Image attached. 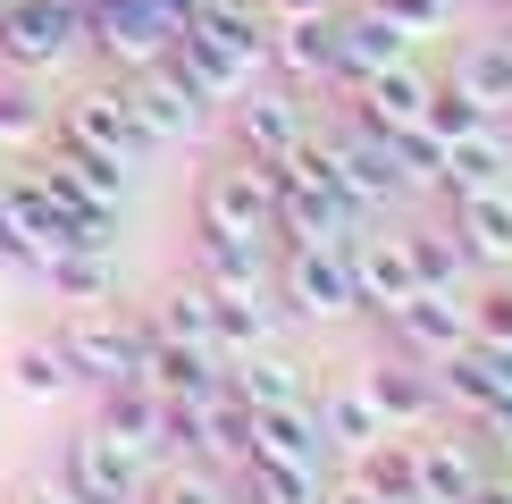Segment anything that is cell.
I'll return each instance as SVG.
<instances>
[{
	"label": "cell",
	"mask_w": 512,
	"mask_h": 504,
	"mask_svg": "<svg viewBox=\"0 0 512 504\" xmlns=\"http://www.w3.org/2000/svg\"><path fill=\"white\" fill-rule=\"evenodd\" d=\"M194 219H202V236L277 244V168L252 160V152H227L219 168H202V185H194Z\"/></svg>",
	"instance_id": "1"
},
{
	"label": "cell",
	"mask_w": 512,
	"mask_h": 504,
	"mask_svg": "<svg viewBox=\"0 0 512 504\" xmlns=\"http://www.w3.org/2000/svg\"><path fill=\"white\" fill-rule=\"evenodd\" d=\"M269 286H277V311H286V320H311V328H336V320L361 311L345 244H277Z\"/></svg>",
	"instance_id": "2"
},
{
	"label": "cell",
	"mask_w": 512,
	"mask_h": 504,
	"mask_svg": "<svg viewBox=\"0 0 512 504\" xmlns=\"http://www.w3.org/2000/svg\"><path fill=\"white\" fill-rule=\"evenodd\" d=\"M152 471L160 462H143L135 446H118V437H101L93 420L59 446V488H68L76 504H143V488H152Z\"/></svg>",
	"instance_id": "3"
},
{
	"label": "cell",
	"mask_w": 512,
	"mask_h": 504,
	"mask_svg": "<svg viewBox=\"0 0 512 504\" xmlns=\"http://www.w3.org/2000/svg\"><path fill=\"white\" fill-rule=\"evenodd\" d=\"M51 345L68 353L76 387H110V378H143V320H118L110 303H84V311H68Z\"/></svg>",
	"instance_id": "4"
},
{
	"label": "cell",
	"mask_w": 512,
	"mask_h": 504,
	"mask_svg": "<svg viewBox=\"0 0 512 504\" xmlns=\"http://www.w3.org/2000/svg\"><path fill=\"white\" fill-rule=\"evenodd\" d=\"M84 42V0H0V68L42 76Z\"/></svg>",
	"instance_id": "5"
},
{
	"label": "cell",
	"mask_w": 512,
	"mask_h": 504,
	"mask_svg": "<svg viewBox=\"0 0 512 504\" xmlns=\"http://www.w3.org/2000/svg\"><path fill=\"white\" fill-rule=\"evenodd\" d=\"M177 26H185V17H168L160 0H93V9H84V42H93L118 76L160 68L168 42H177Z\"/></svg>",
	"instance_id": "6"
},
{
	"label": "cell",
	"mask_w": 512,
	"mask_h": 504,
	"mask_svg": "<svg viewBox=\"0 0 512 504\" xmlns=\"http://www.w3.org/2000/svg\"><path fill=\"white\" fill-rule=\"evenodd\" d=\"M59 135L84 143V152H101V160H118V168H143L160 152L135 126V110H126V84H84V93H68L59 101Z\"/></svg>",
	"instance_id": "7"
},
{
	"label": "cell",
	"mask_w": 512,
	"mask_h": 504,
	"mask_svg": "<svg viewBox=\"0 0 512 504\" xmlns=\"http://www.w3.org/2000/svg\"><path fill=\"white\" fill-rule=\"evenodd\" d=\"M227 126H236V152H252V160H269V168H277L294 143L311 135V110H303V93H294L286 76H277V84L252 76L244 93L227 101Z\"/></svg>",
	"instance_id": "8"
},
{
	"label": "cell",
	"mask_w": 512,
	"mask_h": 504,
	"mask_svg": "<svg viewBox=\"0 0 512 504\" xmlns=\"http://www.w3.org/2000/svg\"><path fill=\"white\" fill-rule=\"evenodd\" d=\"M361 227H370L361 202H345L319 177H286L277 168V244H353Z\"/></svg>",
	"instance_id": "9"
},
{
	"label": "cell",
	"mask_w": 512,
	"mask_h": 504,
	"mask_svg": "<svg viewBox=\"0 0 512 504\" xmlns=\"http://www.w3.org/2000/svg\"><path fill=\"white\" fill-rule=\"evenodd\" d=\"M93 429L135 446L143 462H168V395L152 378H110V387H93Z\"/></svg>",
	"instance_id": "10"
},
{
	"label": "cell",
	"mask_w": 512,
	"mask_h": 504,
	"mask_svg": "<svg viewBox=\"0 0 512 504\" xmlns=\"http://www.w3.org/2000/svg\"><path fill=\"white\" fill-rule=\"evenodd\" d=\"M345 261H353V294H361V311H370V320H387V311H403V303L420 294L412 244L387 236V227H361V236L345 244Z\"/></svg>",
	"instance_id": "11"
},
{
	"label": "cell",
	"mask_w": 512,
	"mask_h": 504,
	"mask_svg": "<svg viewBox=\"0 0 512 504\" xmlns=\"http://www.w3.org/2000/svg\"><path fill=\"white\" fill-rule=\"evenodd\" d=\"M126 84V110H135V126L152 143H185V135H202V118H210V101L194 93V84H185L177 68H135V76H118Z\"/></svg>",
	"instance_id": "12"
},
{
	"label": "cell",
	"mask_w": 512,
	"mask_h": 504,
	"mask_svg": "<svg viewBox=\"0 0 512 504\" xmlns=\"http://www.w3.org/2000/svg\"><path fill=\"white\" fill-rule=\"evenodd\" d=\"M387 328H395V345L412 362H437V353L471 345V294L462 286H420L403 311H387Z\"/></svg>",
	"instance_id": "13"
},
{
	"label": "cell",
	"mask_w": 512,
	"mask_h": 504,
	"mask_svg": "<svg viewBox=\"0 0 512 504\" xmlns=\"http://www.w3.org/2000/svg\"><path fill=\"white\" fill-rule=\"evenodd\" d=\"M487 479V454H479V437H462V429H412V488L429 496V504H462Z\"/></svg>",
	"instance_id": "14"
},
{
	"label": "cell",
	"mask_w": 512,
	"mask_h": 504,
	"mask_svg": "<svg viewBox=\"0 0 512 504\" xmlns=\"http://www.w3.org/2000/svg\"><path fill=\"white\" fill-rule=\"evenodd\" d=\"M395 59H412V34L395 26L378 0H361V9H336V84H361L378 68H395Z\"/></svg>",
	"instance_id": "15"
},
{
	"label": "cell",
	"mask_w": 512,
	"mask_h": 504,
	"mask_svg": "<svg viewBox=\"0 0 512 504\" xmlns=\"http://www.w3.org/2000/svg\"><path fill=\"white\" fill-rule=\"evenodd\" d=\"M429 93H437V76L412 68V59H395V68H378V76L353 84V118L378 126V135H403V126L429 118Z\"/></svg>",
	"instance_id": "16"
},
{
	"label": "cell",
	"mask_w": 512,
	"mask_h": 504,
	"mask_svg": "<svg viewBox=\"0 0 512 504\" xmlns=\"http://www.w3.org/2000/svg\"><path fill=\"white\" fill-rule=\"evenodd\" d=\"M269 68L311 93V84H336V17H277L269 26Z\"/></svg>",
	"instance_id": "17"
},
{
	"label": "cell",
	"mask_w": 512,
	"mask_h": 504,
	"mask_svg": "<svg viewBox=\"0 0 512 504\" xmlns=\"http://www.w3.org/2000/svg\"><path fill=\"white\" fill-rule=\"evenodd\" d=\"M370 378V395H378V412H387V429H429V420L445 412V395H437V370L429 362H412V353H395V362H378V370H361Z\"/></svg>",
	"instance_id": "18"
},
{
	"label": "cell",
	"mask_w": 512,
	"mask_h": 504,
	"mask_svg": "<svg viewBox=\"0 0 512 504\" xmlns=\"http://www.w3.org/2000/svg\"><path fill=\"white\" fill-rule=\"evenodd\" d=\"M252 454H261V462H328L336 446H328V429H319L311 395H294V404H261V412H252Z\"/></svg>",
	"instance_id": "19"
},
{
	"label": "cell",
	"mask_w": 512,
	"mask_h": 504,
	"mask_svg": "<svg viewBox=\"0 0 512 504\" xmlns=\"http://www.w3.org/2000/svg\"><path fill=\"white\" fill-rule=\"evenodd\" d=\"M479 185H512V135H504V118L471 126V135H462V143H445L437 194L454 202V194H479Z\"/></svg>",
	"instance_id": "20"
},
{
	"label": "cell",
	"mask_w": 512,
	"mask_h": 504,
	"mask_svg": "<svg viewBox=\"0 0 512 504\" xmlns=\"http://www.w3.org/2000/svg\"><path fill=\"white\" fill-rule=\"evenodd\" d=\"M454 236L471 252V269H512V185L454 194Z\"/></svg>",
	"instance_id": "21"
},
{
	"label": "cell",
	"mask_w": 512,
	"mask_h": 504,
	"mask_svg": "<svg viewBox=\"0 0 512 504\" xmlns=\"http://www.w3.org/2000/svg\"><path fill=\"white\" fill-rule=\"evenodd\" d=\"M311 412H319V429H328L336 454H361V446H378V437H387V412H378L370 378H336V387H319Z\"/></svg>",
	"instance_id": "22"
},
{
	"label": "cell",
	"mask_w": 512,
	"mask_h": 504,
	"mask_svg": "<svg viewBox=\"0 0 512 504\" xmlns=\"http://www.w3.org/2000/svg\"><path fill=\"white\" fill-rule=\"evenodd\" d=\"M143 378H152L160 395H202V387H219V378H227V353L177 345V336H152V328H143Z\"/></svg>",
	"instance_id": "23"
},
{
	"label": "cell",
	"mask_w": 512,
	"mask_h": 504,
	"mask_svg": "<svg viewBox=\"0 0 512 504\" xmlns=\"http://www.w3.org/2000/svg\"><path fill=\"white\" fill-rule=\"evenodd\" d=\"M445 84H462V93H471L487 118H512V34L462 42V51H454V76H445Z\"/></svg>",
	"instance_id": "24"
},
{
	"label": "cell",
	"mask_w": 512,
	"mask_h": 504,
	"mask_svg": "<svg viewBox=\"0 0 512 504\" xmlns=\"http://www.w3.org/2000/svg\"><path fill=\"white\" fill-rule=\"evenodd\" d=\"M227 387H236L252 412H261V404H294V395H311V387H303V362H294V353H277V345L227 353Z\"/></svg>",
	"instance_id": "25"
},
{
	"label": "cell",
	"mask_w": 512,
	"mask_h": 504,
	"mask_svg": "<svg viewBox=\"0 0 512 504\" xmlns=\"http://www.w3.org/2000/svg\"><path fill=\"white\" fill-rule=\"evenodd\" d=\"M34 278L51 286L68 311H84V303H110V286H118V278H110V252H93V244H59L51 261L34 269Z\"/></svg>",
	"instance_id": "26"
},
{
	"label": "cell",
	"mask_w": 512,
	"mask_h": 504,
	"mask_svg": "<svg viewBox=\"0 0 512 504\" xmlns=\"http://www.w3.org/2000/svg\"><path fill=\"white\" fill-rule=\"evenodd\" d=\"M202 286H210V294H277V286H269V244L202 236Z\"/></svg>",
	"instance_id": "27"
},
{
	"label": "cell",
	"mask_w": 512,
	"mask_h": 504,
	"mask_svg": "<svg viewBox=\"0 0 512 504\" xmlns=\"http://www.w3.org/2000/svg\"><path fill=\"white\" fill-rule=\"evenodd\" d=\"M210 320H219V353H252L277 345V294H210Z\"/></svg>",
	"instance_id": "28"
},
{
	"label": "cell",
	"mask_w": 512,
	"mask_h": 504,
	"mask_svg": "<svg viewBox=\"0 0 512 504\" xmlns=\"http://www.w3.org/2000/svg\"><path fill=\"white\" fill-rule=\"evenodd\" d=\"M51 126H59V118H51V101L34 93V76L0 68V143H9V152H34Z\"/></svg>",
	"instance_id": "29"
},
{
	"label": "cell",
	"mask_w": 512,
	"mask_h": 504,
	"mask_svg": "<svg viewBox=\"0 0 512 504\" xmlns=\"http://www.w3.org/2000/svg\"><path fill=\"white\" fill-rule=\"evenodd\" d=\"M143 328H152V336H177V345H210V353H219V320H210V286H202V278H194V286H168L160 311H152Z\"/></svg>",
	"instance_id": "30"
},
{
	"label": "cell",
	"mask_w": 512,
	"mask_h": 504,
	"mask_svg": "<svg viewBox=\"0 0 512 504\" xmlns=\"http://www.w3.org/2000/svg\"><path fill=\"white\" fill-rule=\"evenodd\" d=\"M319 462H244V504H319Z\"/></svg>",
	"instance_id": "31"
},
{
	"label": "cell",
	"mask_w": 512,
	"mask_h": 504,
	"mask_svg": "<svg viewBox=\"0 0 512 504\" xmlns=\"http://www.w3.org/2000/svg\"><path fill=\"white\" fill-rule=\"evenodd\" d=\"M143 504H236V496H227V479L210 471V462L185 454V462H160V471H152Z\"/></svg>",
	"instance_id": "32"
},
{
	"label": "cell",
	"mask_w": 512,
	"mask_h": 504,
	"mask_svg": "<svg viewBox=\"0 0 512 504\" xmlns=\"http://www.w3.org/2000/svg\"><path fill=\"white\" fill-rule=\"evenodd\" d=\"M412 269H420V286H462L471 278V252H462V236H454V219L445 227H412Z\"/></svg>",
	"instance_id": "33"
},
{
	"label": "cell",
	"mask_w": 512,
	"mask_h": 504,
	"mask_svg": "<svg viewBox=\"0 0 512 504\" xmlns=\"http://www.w3.org/2000/svg\"><path fill=\"white\" fill-rule=\"evenodd\" d=\"M9 387L26 395V404H51V395L76 387V370H68V353H59V345H17L9 353Z\"/></svg>",
	"instance_id": "34"
},
{
	"label": "cell",
	"mask_w": 512,
	"mask_h": 504,
	"mask_svg": "<svg viewBox=\"0 0 512 504\" xmlns=\"http://www.w3.org/2000/svg\"><path fill=\"white\" fill-rule=\"evenodd\" d=\"M353 471L370 479L378 496H412V437H403V429H387L378 446H361V454H353Z\"/></svg>",
	"instance_id": "35"
},
{
	"label": "cell",
	"mask_w": 512,
	"mask_h": 504,
	"mask_svg": "<svg viewBox=\"0 0 512 504\" xmlns=\"http://www.w3.org/2000/svg\"><path fill=\"white\" fill-rule=\"evenodd\" d=\"M420 126H429L437 143H462L471 126H487V110H479L471 93H462V84H445V76H437V93H429V118H420Z\"/></svg>",
	"instance_id": "36"
},
{
	"label": "cell",
	"mask_w": 512,
	"mask_h": 504,
	"mask_svg": "<svg viewBox=\"0 0 512 504\" xmlns=\"http://www.w3.org/2000/svg\"><path fill=\"white\" fill-rule=\"evenodd\" d=\"M378 9H387L412 42H429V34H445V26H454V9H462V0H378Z\"/></svg>",
	"instance_id": "37"
},
{
	"label": "cell",
	"mask_w": 512,
	"mask_h": 504,
	"mask_svg": "<svg viewBox=\"0 0 512 504\" xmlns=\"http://www.w3.org/2000/svg\"><path fill=\"white\" fill-rule=\"evenodd\" d=\"M471 336H479V345H512V286L471 294Z\"/></svg>",
	"instance_id": "38"
},
{
	"label": "cell",
	"mask_w": 512,
	"mask_h": 504,
	"mask_svg": "<svg viewBox=\"0 0 512 504\" xmlns=\"http://www.w3.org/2000/svg\"><path fill=\"white\" fill-rule=\"evenodd\" d=\"M471 429H479V446H487V454H504V462H512V387L487 395V404L471 412Z\"/></svg>",
	"instance_id": "39"
},
{
	"label": "cell",
	"mask_w": 512,
	"mask_h": 504,
	"mask_svg": "<svg viewBox=\"0 0 512 504\" xmlns=\"http://www.w3.org/2000/svg\"><path fill=\"white\" fill-rule=\"evenodd\" d=\"M319 504H387V496H378L361 471H345V479H328V488H319Z\"/></svg>",
	"instance_id": "40"
},
{
	"label": "cell",
	"mask_w": 512,
	"mask_h": 504,
	"mask_svg": "<svg viewBox=\"0 0 512 504\" xmlns=\"http://www.w3.org/2000/svg\"><path fill=\"white\" fill-rule=\"evenodd\" d=\"M261 9H269V26H277V17H336V0H261Z\"/></svg>",
	"instance_id": "41"
},
{
	"label": "cell",
	"mask_w": 512,
	"mask_h": 504,
	"mask_svg": "<svg viewBox=\"0 0 512 504\" xmlns=\"http://www.w3.org/2000/svg\"><path fill=\"white\" fill-rule=\"evenodd\" d=\"M9 504H76V496H68V488H59V479H26V488H17Z\"/></svg>",
	"instance_id": "42"
},
{
	"label": "cell",
	"mask_w": 512,
	"mask_h": 504,
	"mask_svg": "<svg viewBox=\"0 0 512 504\" xmlns=\"http://www.w3.org/2000/svg\"><path fill=\"white\" fill-rule=\"evenodd\" d=\"M462 504H512V479H496V471H487V479H479V488L462 496Z\"/></svg>",
	"instance_id": "43"
},
{
	"label": "cell",
	"mask_w": 512,
	"mask_h": 504,
	"mask_svg": "<svg viewBox=\"0 0 512 504\" xmlns=\"http://www.w3.org/2000/svg\"><path fill=\"white\" fill-rule=\"evenodd\" d=\"M387 504H429V496H420V488H412V496H387Z\"/></svg>",
	"instance_id": "44"
}]
</instances>
